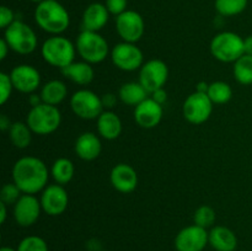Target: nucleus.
I'll return each instance as SVG.
<instances>
[{
    "label": "nucleus",
    "instance_id": "1",
    "mask_svg": "<svg viewBox=\"0 0 252 251\" xmlns=\"http://www.w3.org/2000/svg\"><path fill=\"white\" fill-rule=\"evenodd\" d=\"M49 170L37 157H22L12 167V182L25 194H36L48 186Z\"/></svg>",
    "mask_w": 252,
    "mask_h": 251
},
{
    "label": "nucleus",
    "instance_id": "27",
    "mask_svg": "<svg viewBox=\"0 0 252 251\" xmlns=\"http://www.w3.org/2000/svg\"><path fill=\"white\" fill-rule=\"evenodd\" d=\"M74 174H75V167H74L73 161L68 157H59L52 165L51 175L57 184H69L73 180Z\"/></svg>",
    "mask_w": 252,
    "mask_h": 251
},
{
    "label": "nucleus",
    "instance_id": "34",
    "mask_svg": "<svg viewBox=\"0 0 252 251\" xmlns=\"http://www.w3.org/2000/svg\"><path fill=\"white\" fill-rule=\"evenodd\" d=\"M12 90H15V89L14 85H12L10 74L1 71L0 73V103L1 105H5L10 100Z\"/></svg>",
    "mask_w": 252,
    "mask_h": 251
},
{
    "label": "nucleus",
    "instance_id": "3",
    "mask_svg": "<svg viewBox=\"0 0 252 251\" xmlns=\"http://www.w3.org/2000/svg\"><path fill=\"white\" fill-rule=\"evenodd\" d=\"M41 53L46 63L62 70L75 62L74 59L78 52L75 44L70 39L57 34L51 36L42 43Z\"/></svg>",
    "mask_w": 252,
    "mask_h": 251
},
{
    "label": "nucleus",
    "instance_id": "20",
    "mask_svg": "<svg viewBox=\"0 0 252 251\" xmlns=\"http://www.w3.org/2000/svg\"><path fill=\"white\" fill-rule=\"evenodd\" d=\"M108 16H110V12L105 4L93 2L84 10L83 30L93 32L101 31L108 22Z\"/></svg>",
    "mask_w": 252,
    "mask_h": 251
},
{
    "label": "nucleus",
    "instance_id": "24",
    "mask_svg": "<svg viewBox=\"0 0 252 251\" xmlns=\"http://www.w3.org/2000/svg\"><path fill=\"white\" fill-rule=\"evenodd\" d=\"M39 95H41L42 102L52 106H58L68 96V88H66L65 83L58 80V79H54V80L47 81L42 86Z\"/></svg>",
    "mask_w": 252,
    "mask_h": 251
},
{
    "label": "nucleus",
    "instance_id": "35",
    "mask_svg": "<svg viewBox=\"0 0 252 251\" xmlns=\"http://www.w3.org/2000/svg\"><path fill=\"white\" fill-rule=\"evenodd\" d=\"M105 5L107 7L108 12L117 17L118 15L127 11L128 0H106Z\"/></svg>",
    "mask_w": 252,
    "mask_h": 251
},
{
    "label": "nucleus",
    "instance_id": "39",
    "mask_svg": "<svg viewBox=\"0 0 252 251\" xmlns=\"http://www.w3.org/2000/svg\"><path fill=\"white\" fill-rule=\"evenodd\" d=\"M9 51H10L9 44H7V42L5 41L4 38H2L1 41H0V59H1V61H4V59L6 58Z\"/></svg>",
    "mask_w": 252,
    "mask_h": 251
},
{
    "label": "nucleus",
    "instance_id": "33",
    "mask_svg": "<svg viewBox=\"0 0 252 251\" xmlns=\"http://www.w3.org/2000/svg\"><path fill=\"white\" fill-rule=\"evenodd\" d=\"M22 192L19 187L16 186L15 182H11V184H5L4 186L0 189V202L7 204H12L14 206L17 201L20 199V197L22 196Z\"/></svg>",
    "mask_w": 252,
    "mask_h": 251
},
{
    "label": "nucleus",
    "instance_id": "7",
    "mask_svg": "<svg viewBox=\"0 0 252 251\" xmlns=\"http://www.w3.org/2000/svg\"><path fill=\"white\" fill-rule=\"evenodd\" d=\"M4 39L9 44L10 51L21 56L33 53L38 46V39L33 30L20 20L14 21L4 30Z\"/></svg>",
    "mask_w": 252,
    "mask_h": 251
},
{
    "label": "nucleus",
    "instance_id": "31",
    "mask_svg": "<svg viewBox=\"0 0 252 251\" xmlns=\"http://www.w3.org/2000/svg\"><path fill=\"white\" fill-rule=\"evenodd\" d=\"M217 220V213L211 206H207V204H203V206L198 207L196 209L193 214V224L196 225L202 226L204 229L213 228L214 223Z\"/></svg>",
    "mask_w": 252,
    "mask_h": 251
},
{
    "label": "nucleus",
    "instance_id": "5",
    "mask_svg": "<svg viewBox=\"0 0 252 251\" xmlns=\"http://www.w3.org/2000/svg\"><path fill=\"white\" fill-rule=\"evenodd\" d=\"M75 47L81 59L90 64L102 63L111 54L108 42L98 32L83 30L76 37Z\"/></svg>",
    "mask_w": 252,
    "mask_h": 251
},
{
    "label": "nucleus",
    "instance_id": "2",
    "mask_svg": "<svg viewBox=\"0 0 252 251\" xmlns=\"http://www.w3.org/2000/svg\"><path fill=\"white\" fill-rule=\"evenodd\" d=\"M34 21L44 32L57 36L66 31L70 16L68 10L57 0H43L34 9Z\"/></svg>",
    "mask_w": 252,
    "mask_h": 251
},
{
    "label": "nucleus",
    "instance_id": "38",
    "mask_svg": "<svg viewBox=\"0 0 252 251\" xmlns=\"http://www.w3.org/2000/svg\"><path fill=\"white\" fill-rule=\"evenodd\" d=\"M150 95H152L150 97H152L153 100L157 101L158 103H160V105H164V103L167 101V93L165 91L164 88L159 89V90H157V91H154V93H152Z\"/></svg>",
    "mask_w": 252,
    "mask_h": 251
},
{
    "label": "nucleus",
    "instance_id": "32",
    "mask_svg": "<svg viewBox=\"0 0 252 251\" xmlns=\"http://www.w3.org/2000/svg\"><path fill=\"white\" fill-rule=\"evenodd\" d=\"M17 251H49L46 240L38 235H29L17 245Z\"/></svg>",
    "mask_w": 252,
    "mask_h": 251
},
{
    "label": "nucleus",
    "instance_id": "16",
    "mask_svg": "<svg viewBox=\"0 0 252 251\" xmlns=\"http://www.w3.org/2000/svg\"><path fill=\"white\" fill-rule=\"evenodd\" d=\"M12 85L22 94H33L41 85V74L30 64L16 65L10 73Z\"/></svg>",
    "mask_w": 252,
    "mask_h": 251
},
{
    "label": "nucleus",
    "instance_id": "41",
    "mask_svg": "<svg viewBox=\"0 0 252 251\" xmlns=\"http://www.w3.org/2000/svg\"><path fill=\"white\" fill-rule=\"evenodd\" d=\"M12 123L10 122L9 118L6 117L5 115H1L0 116V128H1V130H9L10 127H11Z\"/></svg>",
    "mask_w": 252,
    "mask_h": 251
},
{
    "label": "nucleus",
    "instance_id": "8",
    "mask_svg": "<svg viewBox=\"0 0 252 251\" xmlns=\"http://www.w3.org/2000/svg\"><path fill=\"white\" fill-rule=\"evenodd\" d=\"M70 108L81 120H97L103 112L101 96L89 89H80L70 96Z\"/></svg>",
    "mask_w": 252,
    "mask_h": 251
},
{
    "label": "nucleus",
    "instance_id": "6",
    "mask_svg": "<svg viewBox=\"0 0 252 251\" xmlns=\"http://www.w3.org/2000/svg\"><path fill=\"white\" fill-rule=\"evenodd\" d=\"M211 53L221 63H235L245 54L244 38L235 32H220L211 41Z\"/></svg>",
    "mask_w": 252,
    "mask_h": 251
},
{
    "label": "nucleus",
    "instance_id": "23",
    "mask_svg": "<svg viewBox=\"0 0 252 251\" xmlns=\"http://www.w3.org/2000/svg\"><path fill=\"white\" fill-rule=\"evenodd\" d=\"M62 73L66 79L80 86L89 85L93 83L94 78H95V70L93 68V64L85 61L73 62L70 65L62 69Z\"/></svg>",
    "mask_w": 252,
    "mask_h": 251
},
{
    "label": "nucleus",
    "instance_id": "11",
    "mask_svg": "<svg viewBox=\"0 0 252 251\" xmlns=\"http://www.w3.org/2000/svg\"><path fill=\"white\" fill-rule=\"evenodd\" d=\"M169 79V68L161 59H150L139 69V83L149 94L164 88Z\"/></svg>",
    "mask_w": 252,
    "mask_h": 251
},
{
    "label": "nucleus",
    "instance_id": "10",
    "mask_svg": "<svg viewBox=\"0 0 252 251\" xmlns=\"http://www.w3.org/2000/svg\"><path fill=\"white\" fill-rule=\"evenodd\" d=\"M111 59L115 66L123 71H135L142 68L144 56L135 43L121 42L111 49Z\"/></svg>",
    "mask_w": 252,
    "mask_h": 251
},
{
    "label": "nucleus",
    "instance_id": "17",
    "mask_svg": "<svg viewBox=\"0 0 252 251\" xmlns=\"http://www.w3.org/2000/svg\"><path fill=\"white\" fill-rule=\"evenodd\" d=\"M134 121L140 128L152 129L160 125L164 116L162 105L158 103L152 97L145 98L143 102L134 107Z\"/></svg>",
    "mask_w": 252,
    "mask_h": 251
},
{
    "label": "nucleus",
    "instance_id": "19",
    "mask_svg": "<svg viewBox=\"0 0 252 251\" xmlns=\"http://www.w3.org/2000/svg\"><path fill=\"white\" fill-rule=\"evenodd\" d=\"M74 150L81 160L93 161V160L97 159L101 154V150H102L101 139L95 133L85 132L76 138Z\"/></svg>",
    "mask_w": 252,
    "mask_h": 251
},
{
    "label": "nucleus",
    "instance_id": "44",
    "mask_svg": "<svg viewBox=\"0 0 252 251\" xmlns=\"http://www.w3.org/2000/svg\"><path fill=\"white\" fill-rule=\"evenodd\" d=\"M0 251H17V250H15V249L12 248H9V246H2V248L0 249Z\"/></svg>",
    "mask_w": 252,
    "mask_h": 251
},
{
    "label": "nucleus",
    "instance_id": "28",
    "mask_svg": "<svg viewBox=\"0 0 252 251\" xmlns=\"http://www.w3.org/2000/svg\"><path fill=\"white\" fill-rule=\"evenodd\" d=\"M234 78L241 85H251L252 84V56L244 54L233 63Z\"/></svg>",
    "mask_w": 252,
    "mask_h": 251
},
{
    "label": "nucleus",
    "instance_id": "9",
    "mask_svg": "<svg viewBox=\"0 0 252 251\" xmlns=\"http://www.w3.org/2000/svg\"><path fill=\"white\" fill-rule=\"evenodd\" d=\"M213 105L212 100L207 94L202 93H192L187 96L182 105V113L187 122L192 125H202L207 122L213 112Z\"/></svg>",
    "mask_w": 252,
    "mask_h": 251
},
{
    "label": "nucleus",
    "instance_id": "36",
    "mask_svg": "<svg viewBox=\"0 0 252 251\" xmlns=\"http://www.w3.org/2000/svg\"><path fill=\"white\" fill-rule=\"evenodd\" d=\"M14 21H16V20H15L14 11H12L10 7L5 6V5L0 7V27L5 30Z\"/></svg>",
    "mask_w": 252,
    "mask_h": 251
},
{
    "label": "nucleus",
    "instance_id": "40",
    "mask_svg": "<svg viewBox=\"0 0 252 251\" xmlns=\"http://www.w3.org/2000/svg\"><path fill=\"white\" fill-rule=\"evenodd\" d=\"M244 51L248 56H252V34L244 38Z\"/></svg>",
    "mask_w": 252,
    "mask_h": 251
},
{
    "label": "nucleus",
    "instance_id": "21",
    "mask_svg": "<svg viewBox=\"0 0 252 251\" xmlns=\"http://www.w3.org/2000/svg\"><path fill=\"white\" fill-rule=\"evenodd\" d=\"M98 135L106 140H115L121 135L123 129L122 121L113 111L105 110L96 120Z\"/></svg>",
    "mask_w": 252,
    "mask_h": 251
},
{
    "label": "nucleus",
    "instance_id": "25",
    "mask_svg": "<svg viewBox=\"0 0 252 251\" xmlns=\"http://www.w3.org/2000/svg\"><path fill=\"white\" fill-rule=\"evenodd\" d=\"M148 93L144 86L139 81H129L125 83L118 90V97L125 105L138 106L140 102L148 98Z\"/></svg>",
    "mask_w": 252,
    "mask_h": 251
},
{
    "label": "nucleus",
    "instance_id": "13",
    "mask_svg": "<svg viewBox=\"0 0 252 251\" xmlns=\"http://www.w3.org/2000/svg\"><path fill=\"white\" fill-rule=\"evenodd\" d=\"M208 244L209 231L196 224L185 226L175 238V249L177 251H203Z\"/></svg>",
    "mask_w": 252,
    "mask_h": 251
},
{
    "label": "nucleus",
    "instance_id": "37",
    "mask_svg": "<svg viewBox=\"0 0 252 251\" xmlns=\"http://www.w3.org/2000/svg\"><path fill=\"white\" fill-rule=\"evenodd\" d=\"M118 98H120L118 95H115V94L112 93L103 94V95L101 96V102H102L103 110L112 111V108H115L116 105H117Z\"/></svg>",
    "mask_w": 252,
    "mask_h": 251
},
{
    "label": "nucleus",
    "instance_id": "29",
    "mask_svg": "<svg viewBox=\"0 0 252 251\" xmlns=\"http://www.w3.org/2000/svg\"><path fill=\"white\" fill-rule=\"evenodd\" d=\"M207 95L212 100V102L217 105H223L229 102L233 97V89L225 81H214L209 84V89Z\"/></svg>",
    "mask_w": 252,
    "mask_h": 251
},
{
    "label": "nucleus",
    "instance_id": "45",
    "mask_svg": "<svg viewBox=\"0 0 252 251\" xmlns=\"http://www.w3.org/2000/svg\"><path fill=\"white\" fill-rule=\"evenodd\" d=\"M30 1H33V2H37V4H39V2L43 1V0H30Z\"/></svg>",
    "mask_w": 252,
    "mask_h": 251
},
{
    "label": "nucleus",
    "instance_id": "22",
    "mask_svg": "<svg viewBox=\"0 0 252 251\" xmlns=\"http://www.w3.org/2000/svg\"><path fill=\"white\" fill-rule=\"evenodd\" d=\"M209 245L216 251H235L238 238L231 229L224 225H216L209 231Z\"/></svg>",
    "mask_w": 252,
    "mask_h": 251
},
{
    "label": "nucleus",
    "instance_id": "14",
    "mask_svg": "<svg viewBox=\"0 0 252 251\" xmlns=\"http://www.w3.org/2000/svg\"><path fill=\"white\" fill-rule=\"evenodd\" d=\"M41 206L46 214L57 217L63 214L69 206V196L63 185H48L41 192Z\"/></svg>",
    "mask_w": 252,
    "mask_h": 251
},
{
    "label": "nucleus",
    "instance_id": "18",
    "mask_svg": "<svg viewBox=\"0 0 252 251\" xmlns=\"http://www.w3.org/2000/svg\"><path fill=\"white\" fill-rule=\"evenodd\" d=\"M111 185L121 193H130L138 186V174L134 167L126 162L115 165L110 174Z\"/></svg>",
    "mask_w": 252,
    "mask_h": 251
},
{
    "label": "nucleus",
    "instance_id": "4",
    "mask_svg": "<svg viewBox=\"0 0 252 251\" xmlns=\"http://www.w3.org/2000/svg\"><path fill=\"white\" fill-rule=\"evenodd\" d=\"M26 123L33 134L48 135L59 128L62 123V113L57 106L42 102L30 110Z\"/></svg>",
    "mask_w": 252,
    "mask_h": 251
},
{
    "label": "nucleus",
    "instance_id": "42",
    "mask_svg": "<svg viewBox=\"0 0 252 251\" xmlns=\"http://www.w3.org/2000/svg\"><path fill=\"white\" fill-rule=\"evenodd\" d=\"M6 207H7V204L0 202V223L1 224H4L5 220H6V217H7Z\"/></svg>",
    "mask_w": 252,
    "mask_h": 251
},
{
    "label": "nucleus",
    "instance_id": "26",
    "mask_svg": "<svg viewBox=\"0 0 252 251\" xmlns=\"http://www.w3.org/2000/svg\"><path fill=\"white\" fill-rule=\"evenodd\" d=\"M33 132L26 122H14L9 129V139L17 149H26L32 142Z\"/></svg>",
    "mask_w": 252,
    "mask_h": 251
},
{
    "label": "nucleus",
    "instance_id": "15",
    "mask_svg": "<svg viewBox=\"0 0 252 251\" xmlns=\"http://www.w3.org/2000/svg\"><path fill=\"white\" fill-rule=\"evenodd\" d=\"M42 211L41 201L34 194L24 193L14 204V219L17 225L29 228L38 220Z\"/></svg>",
    "mask_w": 252,
    "mask_h": 251
},
{
    "label": "nucleus",
    "instance_id": "30",
    "mask_svg": "<svg viewBox=\"0 0 252 251\" xmlns=\"http://www.w3.org/2000/svg\"><path fill=\"white\" fill-rule=\"evenodd\" d=\"M249 0H216V10L225 17L236 16L248 7Z\"/></svg>",
    "mask_w": 252,
    "mask_h": 251
},
{
    "label": "nucleus",
    "instance_id": "12",
    "mask_svg": "<svg viewBox=\"0 0 252 251\" xmlns=\"http://www.w3.org/2000/svg\"><path fill=\"white\" fill-rule=\"evenodd\" d=\"M144 20L134 10H127L116 17V31L123 42L137 43L144 34Z\"/></svg>",
    "mask_w": 252,
    "mask_h": 251
},
{
    "label": "nucleus",
    "instance_id": "43",
    "mask_svg": "<svg viewBox=\"0 0 252 251\" xmlns=\"http://www.w3.org/2000/svg\"><path fill=\"white\" fill-rule=\"evenodd\" d=\"M208 89H209V84L207 83V81H199V83L196 85L197 93L207 94L208 93Z\"/></svg>",
    "mask_w": 252,
    "mask_h": 251
}]
</instances>
